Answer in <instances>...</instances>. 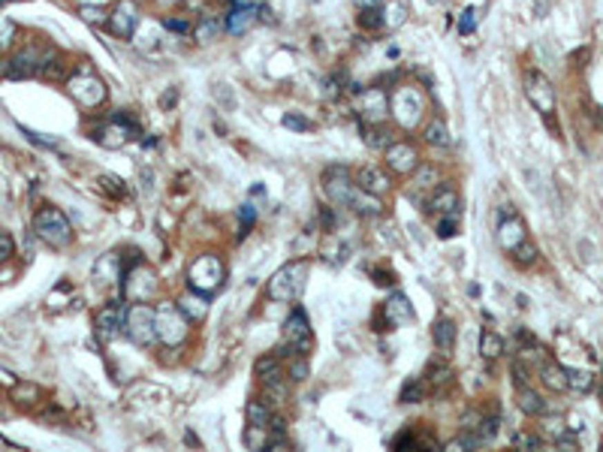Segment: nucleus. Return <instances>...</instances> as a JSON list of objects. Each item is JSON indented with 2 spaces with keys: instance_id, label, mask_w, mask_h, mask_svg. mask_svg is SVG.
<instances>
[{
  "instance_id": "9d476101",
  "label": "nucleus",
  "mask_w": 603,
  "mask_h": 452,
  "mask_svg": "<svg viewBox=\"0 0 603 452\" xmlns=\"http://www.w3.org/2000/svg\"><path fill=\"white\" fill-rule=\"evenodd\" d=\"M136 24H139V12L133 0H121L118 6L112 10V15L106 19V28L112 30L118 39H130L136 34Z\"/></svg>"
},
{
  "instance_id": "dca6fc26",
  "label": "nucleus",
  "mask_w": 603,
  "mask_h": 452,
  "mask_svg": "<svg viewBox=\"0 0 603 452\" xmlns=\"http://www.w3.org/2000/svg\"><path fill=\"white\" fill-rule=\"evenodd\" d=\"M253 21H257V6L236 3L224 21V30H229L233 37H242V34H247V28H251Z\"/></svg>"
},
{
  "instance_id": "8fccbe9b",
  "label": "nucleus",
  "mask_w": 603,
  "mask_h": 452,
  "mask_svg": "<svg viewBox=\"0 0 603 452\" xmlns=\"http://www.w3.org/2000/svg\"><path fill=\"white\" fill-rule=\"evenodd\" d=\"M175 100H178V88H166V94L160 97V109H163V112H169L172 106H175Z\"/></svg>"
},
{
  "instance_id": "423d86ee",
  "label": "nucleus",
  "mask_w": 603,
  "mask_h": 452,
  "mask_svg": "<svg viewBox=\"0 0 603 452\" xmlns=\"http://www.w3.org/2000/svg\"><path fill=\"white\" fill-rule=\"evenodd\" d=\"M121 277H124V295H127V299L148 302V299H154V295H157V277H154V271L148 268L142 259H139L136 266L124 268Z\"/></svg>"
},
{
  "instance_id": "6e6552de",
  "label": "nucleus",
  "mask_w": 603,
  "mask_h": 452,
  "mask_svg": "<svg viewBox=\"0 0 603 452\" xmlns=\"http://www.w3.org/2000/svg\"><path fill=\"white\" fill-rule=\"evenodd\" d=\"M308 347H311L308 317H305L302 311H293L284 323V353H280V356H287V353H305Z\"/></svg>"
},
{
  "instance_id": "2eb2a0df",
  "label": "nucleus",
  "mask_w": 603,
  "mask_h": 452,
  "mask_svg": "<svg viewBox=\"0 0 603 452\" xmlns=\"http://www.w3.org/2000/svg\"><path fill=\"white\" fill-rule=\"evenodd\" d=\"M347 205H350V211H356L359 217H380V211H383V202L377 199V193H368L356 184H353L350 196H347Z\"/></svg>"
},
{
  "instance_id": "a18cd8bd",
  "label": "nucleus",
  "mask_w": 603,
  "mask_h": 452,
  "mask_svg": "<svg viewBox=\"0 0 603 452\" xmlns=\"http://www.w3.org/2000/svg\"><path fill=\"white\" fill-rule=\"evenodd\" d=\"M12 250H15V242H12V235H10V233H3V229H0V259H10V257H12Z\"/></svg>"
},
{
  "instance_id": "5fc2aeb1",
  "label": "nucleus",
  "mask_w": 603,
  "mask_h": 452,
  "mask_svg": "<svg viewBox=\"0 0 603 452\" xmlns=\"http://www.w3.org/2000/svg\"><path fill=\"white\" fill-rule=\"evenodd\" d=\"M353 3H356L359 10H383L386 0H353Z\"/></svg>"
},
{
  "instance_id": "c9c22d12",
  "label": "nucleus",
  "mask_w": 603,
  "mask_h": 452,
  "mask_svg": "<svg viewBox=\"0 0 603 452\" xmlns=\"http://www.w3.org/2000/svg\"><path fill=\"white\" fill-rule=\"evenodd\" d=\"M480 24V6H468L465 12H461V21H459V34L468 37L474 34V28Z\"/></svg>"
},
{
  "instance_id": "6e6d98bb",
  "label": "nucleus",
  "mask_w": 603,
  "mask_h": 452,
  "mask_svg": "<svg viewBox=\"0 0 603 452\" xmlns=\"http://www.w3.org/2000/svg\"><path fill=\"white\" fill-rule=\"evenodd\" d=\"M238 215H242V224H245V229L251 226V220L257 217V208H251V205H242V211H238Z\"/></svg>"
},
{
  "instance_id": "473e14b6",
  "label": "nucleus",
  "mask_w": 603,
  "mask_h": 452,
  "mask_svg": "<svg viewBox=\"0 0 603 452\" xmlns=\"http://www.w3.org/2000/svg\"><path fill=\"white\" fill-rule=\"evenodd\" d=\"M510 253H513V262H516V266H531V262L537 259V248H534L531 242H528V238H522V242H519Z\"/></svg>"
},
{
  "instance_id": "bf43d9fd",
  "label": "nucleus",
  "mask_w": 603,
  "mask_h": 452,
  "mask_svg": "<svg viewBox=\"0 0 603 452\" xmlns=\"http://www.w3.org/2000/svg\"><path fill=\"white\" fill-rule=\"evenodd\" d=\"M432 3H437V0H432Z\"/></svg>"
},
{
  "instance_id": "9b49d317",
  "label": "nucleus",
  "mask_w": 603,
  "mask_h": 452,
  "mask_svg": "<svg viewBox=\"0 0 603 452\" xmlns=\"http://www.w3.org/2000/svg\"><path fill=\"white\" fill-rule=\"evenodd\" d=\"M410 317H414V311H410L408 295L395 293L392 299L380 308V314H374V328H380V332H390L392 326H399L401 320H410Z\"/></svg>"
},
{
  "instance_id": "13d9d810",
  "label": "nucleus",
  "mask_w": 603,
  "mask_h": 452,
  "mask_svg": "<svg viewBox=\"0 0 603 452\" xmlns=\"http://www.w3.org/2000/svg\"><path fill=\"white\" fill-rule=\"evenodd\" d=\"M600 398H603V389H600Z\"/></svg>"
},
{
  "instance_id": "f257e3e1",
  "label": "nucleus",
  "mask_w": 603,
  "mask_h": 452,
  "mask_svg": "<svg viewBox=\"0 0 603 452\" xmlns=\"http://www.w3.org/2000/svg\"><path fill=\"white\" fill-rule=\"evenodd\" d=\"M224 262H220V257H214V253H202V257H196L193 262H190L187 268V286L193 293H200L209 299L211 293L220 290V284H224Z\"/></svg>"
},
{
  "instance_id": "20e7f679",
  "label": "nucleus",
  "mask_w": 603,
  "mask_h": 452,
  "mask_svg": "<svg viewBox=\"0 0 603 452\" xmlns=\"http://www.w3.org/2000/svg\"><path fill=\"white\" fill-rule=\"evenodd\" d=\"M34 233L43 238V242L48 244V248H67V244L73 242V226L64 211L57 208H43L37 211L34 217Z\"/></svg>"
},
{
  "instance_id": "f8f14e48",
  "label": "nucleus",
  "mask_w": 603,
  "mask_h": 452,
  "mask_svg": "<svg viewBox=\"0 0 603 452\" xmlns=\"http://www.w3.org/2000/svg\"><path fill=\"white\" fill-rule=\"evenodd\" d=\"M124 308L118 305V302H106V305L97 311L94 317V326H97V335H100L103 341H112L118 338V335L124 332Z\"/></svg>"
},
{
  "instance_id": "7ed1b4c3",
  "label": "nucleus",
  "mask_w": 603,
  "mask_h": 452,
  "mask_svg": "<svg viewBox=\"0 0 603 452\" xmlns=\"http://www.w3.org/2000/svg\"><path fill=\"white\" fill-rule=\"evenodd\" d=\"M187 323L184 311L169 302H160V308L154 311V328H157V341L166 344V347H178L187 338Z\"/></svg>"
},
{
  "instance_id": "1a4fd4ad",
  "label": "nucleus",
  "mask_w": 603,
  "mask_h": 452,
  "mask_svg": "<svg viewBox=\"0 0 603 452\" xmlns=\"http://www.w3.org/2000/svg\"><path fill=\"white\" fill-rule=\"evenodd\" d=\"M70 94L76 97L82 106L94 109V106H100L106 100V85L97 76H90V72H82V76L70 79Z\"/></svg>"
},
{
  "instance_id": "b1692460",
  "label": "nucleus",
  "mask_w": 603,
  "mask_h": 452,
  "mask_svg": "<svg viewBox=\"0 0 603 452\" xmlns=\"http://www.w3.org/2000/svg\"><path fill=\"white\" fill-rule=\"evenodd\" d=\"M540 380L546 383L549 389L564 392V389H567V368L555 365V362H543V368H540Z\"/></svg>"
},
{
  "instance_id": "58836bf2",
  "label": "nucleus",
  "mask_w": 603,
  "mask_h": 452,
  "mask_svg": "<svg viewBox=\"0 0 603 452\" xmlns=\"http://www.w3.org/2000/svg\"><path fill=\"white\" fill-rule=\"evenodd\" d=\"M287 395H290V389H287V386H280V380L266 383V404H284Z\"/></svg>"
},
{
  "instance_id": "49530a36",
  "label": "nucleus",
  "mask_w": 603,
  "mask_h": 452,
  "mask_svg": "<svg viewBox=\"0 0 603 452\" xmlns=\"http://www.w3.org/2000/svg\"><path fill=\"white\" fill-rule=\"evenodd\" d=\"M305 377H308V362H305V359H296L293 365H290V380L299 383V380H305Z\"/></svg>"
},
{
  "instance_id": "412c9836",
  "label": "nucleus",
  "mask_w": 603,
  "mask_h": 452,
  "mask_svg": "<svg viewBox=\"0 0 603 452\" xmlns=\"http://www.w3.org/2000/svg\"><path fill=\"white\" fill-rule=\"evenodd\" d=\"M362 133H365V145L368 148H377V151H386L395 139H392V130L390 127H380L377 121L374 124H362Z\"/></svg>"
},
{
  "instance_id": "cd10ccee",
  "label": "nucleus",
  "mask_w": 603,
  "mask_h": 452,
  "mask_svg": "<svg viewBox=\"0 0 603 452\" xmlns=\"http://www.w3.org/2000/svg\"><path fill=\"white\" fill-rule=\"evenodd\" d=\"M480 353L486 359H498V356H504V338L498 332H492V328H483V335H480Z\"/></svg>"
},
{
  "instance_id": "f03ea898",
  "label": "nucleus",
  "mask_w": 603,
  "mask_h": 452,
  "mask_svg": "<svg viewBox=\"0 0 603 452\" xmlns=\"http://www.w3.org/2000/svg\"><path fill=\"white\" fill-rule=\"evenodd\" d=\"M305 277H308V262L296 259L287 262L280 271H275V277L269 281V299L275 302H296L305 290Z\"/></svg>"
},
{
  "instance_id": "de8ad7c7",
  "label": "nucleus",
  "mask_w": 603,
  "mask_h": 452,
  "mask_svg": "<svg viewBox=\"0 0 603 452\" xmlns=\"http://www.w3.org/2000/svg\"><path fill=\"white\" fill-rule=\"evenodd\" d=\"M392 446H395V449H417L419 443L414 440V434H410V431H404V434H399V438L392 440Z\"/></svg>"
},
{
  "instance_id": "603ef678",
  "label": "nucleus",
  "mask_w": 603,
  "mask_h": 452,
  "mask_svg": "<svg viewBox=\"0 0 603 452\" xmlns=\"http://www.w3.org/2000/svg\"><path fill=\"white\" fill-rule=\"evenodd\" d=\"M513 380H516V389L519 386H528V371H525V365H519V362H513Z\"/></svg>"
},
{
  "instance_id": "c85d7f7f",
  "label": "nucleus",
  "mask_w": 603,
  "mask_h": 452,
  "mask_svg": "<svg viewBox=\"0 0 603 452\" xmlns=\"http://www.w3.org/2000/svg\"><path fill=\"white\" fill-rule=\"evenodd\" d=\"M344 257H347V244H344V242H338V238H335L332 233H329V235H326V242H323V259H326V262H332V266H341Z\"/></svg>"
},
{
  "instance_id": "5701e85b",
  "label": "nucleus",
  "mask_w": 603,
  "mask_h": 452,
  "mask_svg": "<svg viewBox=\"0 0 603 452\" xmlns=\"http://www.w3.org/2000/svg\"><path fill=\"white\" fill-rule=\"evenodd\" d=\"M519 410L528 416H543L546 413V401H543L540 392L528 389V386H519Z\"/></svg>"
},
{
  "instance_id": "c03bdc74",
  "label": "nucleus",
  "mask_w": 603,
  "mask_h": 452,
  "mask_svg": "<svg viewBox=\"0 0 603 452\" xmlns=\"http://www.w3.org/2000/svg\"><path fill=\"white\" fill-rule=\"evenodd\" d=\"M79 12H82V19L90 21V24H106V12L97 10V6H82Z\"/></svg>"
},
{
  "instance_id": "aec40b11",
  "label": "nucleus",
  "mask_w": 603,
  "mask_h": 452,
  "mask_svg": "<svg viewBox=\"0 0 603 452\" xmlns=\"http://www.w3.org/2000/svg\"><path fill=\"white\" fill-rule=\"evenodd\" d=\"M423 139L428 145H434V148H450V127L443 124V118H432V121H425L423 124Z\"/></svg>"
},
{
  "instance_id": "6ab92c4d",
  "label": "nucleus",
  "mask_w": 603,
  "mask_h": 452,
  "mask_svg": "<svg viewBox=\"0 0 603 452\" xmlns=\"http://www.w3.org/2000/svg\"><path fill=\"white\" fill-rule=\"evenodd\" d=\"M356 187H362V190L368 193H386L390 190V181H386V175L374 166H362L356 172Z\"/></svg>"
},
{
  "instance_id": "0eeeda50",
  "label": "nucleus",
  "mask_w": 603,
  "mask_h": 452,
  "mask_svg": "<svg viewBox=\"0 0 603 452\" xmlns=\"http://www.w3.org/2000/svg\"><path fill=\"white\" fill-rule=\"evenodd\" d=\"M525 94L528 100L534 103V109L540 115H552V109H555V88H552V81L543 76V72L531 70L525 76Z\"/></svg>"
},
{
  "instance_id": "2f4dec72",
  "label": "nucleus",
  "mask_w": 603,
  "mask_h": 452,
  "mask_svg": "<svg viewBox=\"0 0 603 452\" xmlns=\"http://www.w3.org/2000/svg\"><path fill=\"white\" fill-rule=\"evenodd\" d=\"M417 178L410 181L414 187H419V190H428V187H434L437 181H441V172H437L434 166H417Z\"/></svg>"
},
{
  "instance_id": "09e8293b",
  "label": "nucleus",
  "mask_w": 603,
  "mask_h": 452,
  "mask_svg": "<svg viewBox=\"0 0 603 452\" xmlns=\"http://www.w3.org/2000/svg\"><path fill=\"white\" fill-rule=\"evenodd\" d=\"M100 184L106 187L109 193H115V196H121L124 193V187H121V178H115V175H103L100 178Z\"/></svg>"
},
{
  "instance_id": "79ce46f5",
  "label": "nucleus",
  "mask_w": 603,
  "mask_h": 452,
  "mask_svg": "<svg viewBox=\"0 0 603 452\" xmlns=\"http://www.w3.org/2000/svg\"><path fill=\"white\" fill-rule=\"evenodd\" d=\"M163 28L166 30H172V34H190V19H175V15H166V19H163Z\"/></svg>"
},
{
  "instance_id": "39448f33",
  "label": "nucleus",
  "mask_w": 603,
  "mask_h": 452,
  "mask_svg": "<svg viewBox=\"0 0 603 452\" xmlns=\"http://www.w3.org/2000/svg\"><path fill=\"white\" fill-rule=\"evenodd\" d=\"M124 332L127 338L139 344V347H154L157 344V328H154V311L145 302H136L124 317Z\"/></svg>"
},
{
  "instance_id": "bb28decb",
  "label": "nucleus",
  "mask_w": 603,
  "mask_h": 452,
  "mask_svg": "<svg viewBox=\"0 0 603 452\" xmlns=\"http://www.w3.org/2000/svg\"><path fill=\"white\" fill-rule=\"evenodd\" d=\"M190 293H193V290H190ZM178 308L184 311V317H187V320H202L205 314H209L205 295H200V293H193V295H187V299H181V302H178Z\"/></svg>"
},
{
  "instance_id": "4be33fe9",
  "label": "nucleus",
  "mask_w": 603,
  "mask_h": 452,
  "mask_svg": "<svg viewBox=\"0 0 603 452\" xmlns=\"http://www.w3.org/2000/svg\"><path fill=\"white\" fill-rule=\"evenodd\" d=\"M432 338H434V344H437V350H452L456 347V323L452 320H447V317H441L434 323V328H432Z\"/></svg>"
},
{
  "instance_id": "ddd939ff",
  "label": "nucleus",
  "mask_w": 603,
  "mask_h": 452,
  "mask_svg": "<svg viewBox=\"0 0 603 452\" xmlns=\"http://www.w3.org/2000/svg\"><path fill=\"white\" fill-rule=\"evenodd\" d=\"M386 166L392 172H399V175H410L417 166H419V154L417 148L408 142V139H401V142H392L386 148Z\"/></svg>"
},
{
  "instance_id": "f704fd0d",
  "label": "nucleus",
  "mask_w": 603,
  "mask_h": 452,
  "mask_svg": "<svg viewBox=\"0 0 603 452\" xmlns=\"http://www.w3.org/2000/svg\"><path fill=\"white\" fill-rule=\"evenodd\" d=\"M591 386H594V377L588 371H567V389L588 392Z\"/></svg>"
},
{
  "instance_id": "a19ab883",
  "label": "nucleus",
  "mask_w": 603,
  "mask_h": 452,
  "mask_svg": "<svg viewBox=\"0 0 603 452\" xmlns=\"http://www.w3.org/2000/svg\"><path fill=\"white\" fill-rule=\"evenodd\" d=\"M437 235L441 238H452V235H459V215H443L441 220H437Z\"/></svg>"
},
{
  "instance_id": "7c9ffc66",
  "label": "nucleus",
  "mask_w": 603,
  "mask_h": 452,
  "mask_svg": "<svg viewBox=\"0 0 603 452\" xmlns=\"http://www.w3.org/2000/svg\"><path fill=\"white\" fill-rule=\"evenodd\" d=\"M356 24L362 30H380L386 24V19H383V10H359V15H356Z\"/></svg>"
},
{
  "instance_id": "4c0bfd02",
  "label": "nucleus",
  "mask_w": 603,
  "mask_h": 452,
  "mask_svg": "<svg viewBox=\"0 0 603 452\" xmlns=\"http://www.w3.org/2000/svg\"><path fill=\"white\" fill-rule=\"evenodd\" d=\"M498 429H501V419L498 416H489V419H483L480 425H474V434L480 440H492L495 434H498Z\"/></svg>"
},
{
  "instance_id": "f3484780",
  "label": "nucleus",
  "mask_w": 603,
  "mask_h": 452,
  "mask_svg": "<svg viewBox=\"0 0 603 452\" xmlns=\"http://www.w3.org/2000/svg\"><path fill=\"white\" fill-rule=\"evenodd\" d=\"M428 211H432V215H459V193H456V187H450V184L437 187V190L432 193V199H428Z\"/></svg>"
},
{
  "instance_id": "4468645a",
  "label": "nucleus",
  "mask_w": 603,
  "mask_h": 452,
  "mask_svg": "<svg viewBox=\"0 0 603 452\" xmlns=\"http://www.w3.org/2000/svg\"><path fill=\"white\" fill-rule=\"evenodd\" d=\"M323 181H326V196H329V202H335V205H347V196H350V190H353V178H350V172H347L344 166H332L323 175Z\"/></svg>"
},
{
  "instance_id": "393cba45",
  "label": "nucleus",
  "mask_w": 603,
  "mask_h": 452,
  "mask_svg": "<svg viewBox=\"0 0 603 452\" xmlns=\"http://www.w3.org/2000/svg\"><path fill=\"white\" fill-rule=\"evenodd\" d=\"M220 30H224V21H220L218 15H202L193 28V37L200 39V43H211V39L220 37Z\"/></svg>"
},
{
  "instance_id": "ea45409f",
  "label": "nucleus",
  "mask_w": 603,
  "mask_h": 452,
  "mask_svg": "<svg viewBox=\"0 0 603 452\" xmlns=\"http://www.w3.org/2000/svg\"><path fill=\"white\" fill-rule=\"evenodd\" d=\"M513 446H516V449H543V440H540V434L519 431L516 438H513Z\"/></svg>"
},
{
  "instance_id": "e433bc0d",
  "label": "nucleus",
  "mask_w": 603,
  "mask_h": 452,
  "mask_svg": "<svg viewBox=\"0 0 603 452\" xmlns=\"http://www.w3.org/2000/svg\"><path fill=\"white\" fill-rule=\"evenodd\" d=\"M399 401H404V404H417V401H423V386H419V380L404 383L401 392H399Z\"/></svg>"
},
{
  "instance_id": "37998d69",
  "label": "nucleus",
  "mask_w": 603,
  "mask_h": 452,
  "mask_svg": "<svg viewBox=\"0 0 603 452\" xmlns=\"http://www.w3.org/2000/svg\"><path fill=\"white\" fill-rule=\"evenodd\" d=\"M428 374H432V377H428V383H432V386H443V383H450V377H452V371H450V368H443V365H434Z\"/></svg>"
},
{
  "instance_id": "4d7b16f0",
  "label": "nucleus",
  "mask_w": 603,
  "mask_h": 452,
  "mask_svg": "<svg viewBox=\"0 0 603 452\" xmlns=\"http://www.w3.org/2000/svg\"><path fill=\"white\" fill-rule=\"evenodd\" d=\"M160 3H166V6H172V3H184V0H160Z\"/></svg>"
},
{
  "instance_id": "a878e982",
  "label": "nucleus",
  "mask_w": 603,
  "mask_h": 452,
  "mask_svg": "<svg viewBox=\"0 0 603 452\" xmlns=\"http://www.w3.org/2000/svg\"><path fill=\"white\" fill-rule=\"evenodd\" d=\"M253 374L260 377L262 386L271 383V380H280V356H262V359H257Z\"/></svg>"
},
{
  "instance_id": "72a5a7b5",
  "label": "nucleus",
  "mask_w": 603,
  "mask_h": 452,
  "mask_svg": "<svg viewBox=\"0 0 603 452\" xmlns=\"http://www.w3.org/2000/svg\"><path fill=\"white\" fill-rule=\"evenodd\" d=\"M280 124L287 130H296V133H314V121H308L305 115H296V112H287L284 118H280Z\"/></svg>"
},
{
  "instance_id": "3c124183",
  "label": "nucleus",
  "mask_w": 603,
  "mask_h": 452,
  "mask_svg": "<svg viewBox=\"0 0 603 452\" xmlns=\"http://www.w3.org/2000/svg\"><path fill=\"white\" fill-rule=\"evenodd\" d=\"M374 284H380V286H392L395 284V275L390 268H377L374 271Z\"/></svg>"
},
{
  "instance_id": "864d4df0",
  "label": "nucleus",
  "mask_w": 603,
  "mask_h": 452,
  "mask_svg": "<svg viewBox=\"0 0 603 452\" xmlns=\"http://www.w3.org/2000/svg\"><path fill=\"white\" fill-rule=\"evenodd\" d=\"M224 88H227V85H218V88H214V94H218V100H220V103H224V106H227V109H236V97H229V94H227V90H224Z\"/></svg>"
},
{
  "instance_id": "a211bd4d",
  "label": "nucleus",
  "mask_w": 603,
  "mask_h": 452,
  "mask_svg": "<svg viewBox=\"0 0 603 452\" xmlns=\"http://www.w3.org/2000/svg\"><path fill=\"white\" fill-rule=\"evenodd\" d=\"M522 238H525V226H522V220H519L516 215L504 217L501 224H498V242H501L504 250H513Z\"/></svg>"
},
{
  "instance_id": "c756f323",
  "label": "nucleus",
  "mask_w": 603,
  "mask_h": 452,
  "mask_svg": "<svg viewBox=\"0 0 603 452\" xmlns=\"http://www.w3.org/2000/svg\"><path fill=\"white\" fill-rule=\"evenodd\" d=\"M247 422H251V425H260V429H269L271 410H269L266 401H251V404H247Z\"/></svg>"
}]
</instances>
